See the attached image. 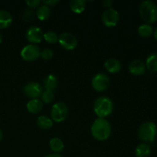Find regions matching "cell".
I'll list each match as a JSON object with an SVG mask.
<instances>
[{"label":"cell","mask_w":157,"mask_h":157,"mask_svg":"<svg viewBox=\"0 0 157 157\" xmlns=\"http://www.w3.org/2000/svg\"><path fill=\"white\" fill-rule=\"evenodd\" d=\"M91 134L98 141H104L111 134V126L105 118H98L94 121L90 128Z\"/></svg>","instance_id":"6da1fadb"},{"label":"cell","mask_w":157,"mask_h":157,"mask_svg":"<svg viewBox=\"0 0 157 157\" xmlns=\"http://www.w3.org/2000/svg\"><path fill=\"white\" fill-rule=\"evenodd\" d=\"M113 110V101L109 97H99L94 104V111L98 118H106L111 114Z\"/></svg>","instance_id":"7a4b0ae2"},{"label":"cell","mask_w":157,"mask_h":157,"mask_svg":"<svg viewBox=\"0 0 157 157\" xmlns=\"http://www.w3.org/2000/svg\"><path fill=\"white\" fill-rule=\"evenodd\" d=\"M139 12L140 17L148 24L157 21V6L150 0H146L140 4Z\"/></svg>","instance_id":"3957f363"},{"label":"cell","mask_w":157,"mask_h":157,"mask_svg":"<svg viewBox=\"0 0 157 157\" xmlns=\"http://www.w3.org/2000/svg\"><path fill=\"white\" fill-rule=\"evenodd\" d=\"M156 133V125L152 121L144 123L138 130V136L144 142H153Z\"/></svg>","instance_id":"277c9868"},{"label":"cell","mask_w":157,"mask_h":157,"mask_svg":"<svg viewBox=\"0 0 157 157\" xmlns=\"http://www.w3.org/2000/svg\"><path fill=\"white\" fill-rule=\"evenodd\" d=\"M67 114H68V108L64 103L58 102L52 106L51 117L54 122H63L67 118Z\"/></svg>","instance_id":"5b68a950"},{"label":"cell","mask_w":157,"mask_h":157,"mask_svg":"<svg viewBox=\"0 0 157 157\" xmlns=\"http://www.w3.org/2000/svg\"><path fill=\"white\" fill-rule=\"evenodd\" d=\"M41 55V49L37 44H29L21 51V57L25 61H34Z\"/></svg>","instance_id":"8992f818"},{"label":"cell","mask_w":157,"mask_h":157,"mask_svg":"<svg viewBox=\"0 0 157 157\" xmlns=\"http://www.w3.org/2000/svg\"><path fill=\"white\" fill-rule=\"evenodd\" d=\"M120 21V14L116 9H106L102 15V21L107 28H113L118 24Z\"/></svg>","instance_id":"52a82bcc"},{"label":"cell","mask_w":157,"mask_h":157,"mask_svg":"<svg viewBox=\"0 0 157 157\" xmlns=\"http://www.w3.org/2000/svg\"><path fill=\"white\" fill-rule=\"evenodd\" d=\"M91 85L96 91H104L107 90L110 85V78L105 74L98 73L92 78Z\"/></svg>","instance_id":"ba28073f"},{"label":"cell","mask_w":157,"mask_h":157,"mask_svg":"<svg viewBox=\"0 0 157 157\" xmlns=\"http://www.w3.org/2000/svg\"><path fill=\"white\" fill-rule=\"evenodd\" d=\"M25 94L32 99H38L43 93V87L38 82H30L26 84L23 88Z\"/></svg>","instance_id":"9c48e42d"},{"label":"cell","mask_w":157,"mask_h":157,"mask_svg":"<svg viewBox=\"0 0 157 157\" xmlns=\"http://www.w3.org/2000/svg\"><path fill=\"white\" fill-rule=\"evenodd\" d=\"M58 42L61 47L67 51L74 50L78 45V40L75 35L69 32H64L59 35Z\"/></svg>","instance_id":"30bf717a"},{"label":"cell","mask_w":157,"mask_h":157,"mask_svg":"<svg viewBox=\"0 0 157 157\" xmlns=\"http://www.w3.org/2000/svg\"><path fill=\"white\" fill-rule=\"evenodd\" d=\"M43 33L41 29L35 26L30 27L26 32V38L30 43L33 44H36L40 43L43 39Z\"/></svg>","instance_id":"8fae6325"},{"label":"cell","mask_w":157,"mask_h":157,"mask_svg":"<svg viewBox=\"0 0 157 157\" xmlns=\"http://www.w3.org/2000/svg\"><path fill=\"white\" fill-rule=\"evenodd\" d=\"M146 69H147L146 64L140 60H134L131 61L129 65V71L130 72V74L136 76L144 75L146 71Z\"/></svg>","instance_id":"7c38bea8"},{"label":"cell","mask_w":157,"mask_h":157,"mask_svg":"<svg viewBox=\"0 0 157 157\" xmlns=\"http://www.w3.org/2000/svg\"><path fill=\"white\" fill-rule=\"evenodd\" d=\"M106 70L111 74H117L121 70V64L117 59L109 58L104 63Z\"/></svg>","instance_id":"4fadbf2b"},{"label":"cell","mask_w":157,"mask_h":157,"mask_svg":"<svg viewBox=\"0 0 157 157\" xmlns=\"http://www.w3.org/2000/svg\"><path fill=\"white\" fill-rule=\"evenodd\" d=\"M13 18L8 11L0 10V29L9 28L12 25Z\"/></svg>","instance_id":"5bb4252c"},{"label":"cell","mask_w":157,"mask_h":157,"mask_svg":"<svg viewBox=\"0 0 157 157\" xmlns=\"http://www.w3.org/2000/svg\"><path fill=\"white\" fill-rule=\"evenodd\" d=\"M26 108L29 113H38L43 108V103L39 99H31L27 103Z\"/></svg>","instance_id":"9a60e30c"},{"label":"cell","mask_w":157,"mask_h":157,"mask_svg":"<svg viewBox=\"0 0 157 157\" xmlns=\"http://www.w3.org/2000/svg\"><path fill=\"white\" fill-rule=\"evenodd\" d=\"M58 84V81L56 76L53 75H49L44 80V88L45 89V90L53 91L55 89H56Z\"/></svg>","instance_id":"2e32d148"},{"label":"cell","mask_w":157,"mask_h":157,"mask_svg":"<svg viewBox=\"0 0 157 157\" xmlns=\"http://www.w3.org/2000/svg\"><path fill=\"white\" fill-rule=\"evenodd\" d=\"M49 147L54 153H60L64 150V144L60 138L54 137L49 141Z\"/></svg>","instance_id":"e0dca14e"},{"label":"cell","mask_w":157,"mask_h":157,"mask_svg":"<svg viewBox=\"0 0 157 157\" xmlns=\"http://www.w3.org/2000/svg\"><path fill=\"white\" fill-rule=\"evenodd\" d=\"M151 154V147L148 144H140L135 150V155L136 157H149Z\"/></svg>","instance_id":"ac0fdd59"},{"label":"cell","mask_w":157,"mask_h":157,"mask_svg":"<svg viewBox=\"0 0 157 157\" xmlns=\"http://www.w3.org/2000/svg\"><path fill=\"white\" fill-rule=\"evenodd\" d=\"M54 121H52V118L48 117L45 115H42V116L38 117L37 119V124H38V127L43 130H48L51 129L53 126Z\"/></svg>","instance_id":"d6986e66"},{"label":"cell","mask_w":157,"mask_h":157,"mask_svg":"<svg viewBox=\"0 0 157 157\" xmlns=\"http://www.w3.org/2000/svg\"><path fill=\"white\" fill-rule=\"evenodd\" d=\"M86 8V1L84 0H73L70 2V9L76 14H81Z\"/></svg>","instance_id":"ffe728a7"},{"label":"cell","mask_w":157,"mask_h":157,"mask_svg":"<svg viewBox=\"0 0 157 157\" xmlns=\"http://www.w3.org/2000/svg\"><path fill=\"white\" fill-rule=\"evenodd\" d=\"M51 10L48 6L41 5L38 8L36 12V16L40 21H45L50 17Z\"/></svg>","instance_id":"44dd1931"},{"label":"cell","mask_w":157,"mask_h":157,"mask_svg":"<svg viewBox=\"0 0 157 157\" xmlns=\"http://www.w3.org/2000/svg\"><path fill=\"white\" fill-rule=\"evenodd\" d=\"M146 67L150 71L157 72V53L149 55L146 61Z\"/></svg>","instance_id":"7402d4cb"},{"label":"cell","mask_w":157,"mask_h":157,"mask_svg":"<svg viewBox=\"0 0 157 157\" xmlns=\"http://www.w3.org/2000/svg\"><path fill=\"white\" fill-rule=\"evenodd\" d=\"M137 32L140 36L143 38H149L151 36L153 33V29L150 25L149 24H143L139 26L137 29Z\"/></svg>","instance_id":"603a6c76"},{"label":"cell","mask_w":157,"mask_h":157,"mask_svg":"<svg viewBox=\"0 0 157 157\" xmlns=\"http://www.w3.org/2000/svg\"><path fill=\"white\" fill-rule=\"evenodd\" d=\"M58 38H59V35L56 32H52V31L45 32L43 35V39H44L50 44H55V43L58 42Z\"/></svg>","instance_id":"cb8c5ba5"},{"label":"cell","mask_w":157,"mask_h":157,"mask_svg":"<svg viewBox=\"0 0 157 157\" xmlns=\"http://www.w3.org/2000/svg\"><path fill=\"white\" fill-rule=\"evenodd\" d=\"M41 98V101H42V103H44V104H51L54 101L55 94H54L53 91H51V90H44V91H43Z\"/></svg>","instance_id":"d4e9b609"},{"label":"cell","mask_w":157,"mask_h":157,"mask_svg":"<svg viewBox=\"0 0 157 157\" xmlns=\"http://www.w3.org/2000/svg\"><path fill=\"white\" fill-rule=\"evenodd\" d=\"M53 55L54 53L52 52V50H51L49 48H45L41 51V55H40V57L44 60H50L52 59Z\"/></svg>","instance_id":"484cf974"},{"label":"cell","mask_w":157,"mask_h":157,"mask_svg":"<svg viewBox=\"0 0 157 157\" xmlns=\"http://www.w3.org/2000/svg\"><path fill=\"white\" fill-rule=\"evenodd\" d=\"M27 6L31 9H36L38 8L41 4V1L40 0H27L25 2Z\"/></svg>","instance_id":"4316f807"},{"label":"cell","mask_w":157,"mask_h":157,"mask_svg":"<svg viewBox=\"0 0 157 157\" xmlns=\"http://www.w3.org/2000/svg\"><path fill=\"white\" fill-rule=\"evenodd\" d=\"M59 2V1L58 0H44V1H42L41 2V3H42L43 5H44V6H54L55 5L58 4V3Z\"/></svg>","instance_id":"83f0119b"},{"label":"cell","mask_w":157,"mask_h":157,"mask_svg":"<svg viewBox=\"0 0 157 157\" xmlns=\"http://www.w3.org/2000/svg\"><path fill=\"white\" fill-rule=\"evenodd\" d=\"M102 4H103V6H104V8H106L107 9H110V8H111L112 5H113V2H112L111 0H104V1H103Z\"/></svg>","instance_id":"f1b7e54d"},{"label":"cell","mask_w":157,"mask_h":157,"mask_svg":"<svg viewBox=\"0 0 157 157\" xmlns=\"http://www.w3.org/2000/svg\"><path fill=\"white\" fill-rule=\"evenodd\" d=\"M44 157H62V156H61L60 154H58V153H52V154H48Z\"/></svg>","instance_id":"f546056e"},{"label":"cell","mask_w":157,"mask_h":157,"mask_svg":"<svg viewBox=\"0 0 157 157\" xmlns=\"http://www.w3.org/2000/svg\"><path fill=\"white\" fill-rule=\"evenodd\" d=\"M153 35H154V38L157 41V28L155 29V31H153Z\"/></svg>","instance_id":"4dcf8cb0"},{"label":"cell","mask_w":157,"mask_h":157,"mask_svg":"<svg viewBox=\"0 0 157 157\" xmlns=\"http://www.w3.org/2000/svg\"><path fill=\"white\" fill-rule=\"evenodd\" d=\"M2 137H3V133L1 129H0V142H1L2 140Z\"/></svg>","instance_id":"1f68e13d"},{"label":"cell","mask_w":157,"mask_h":157,"mask_svg":"<svg viewBox=\"0 0 157 157\" xmlns=\"http://www.w3.org/2000/svg\"><path fill=\"white\" fill-rule=\"evenodd\" d=\"M3 40V38H2V34L0 33V44L2 43V41Z\"/></svg>","instance_id":"d6a6232c"}]
</instances>
